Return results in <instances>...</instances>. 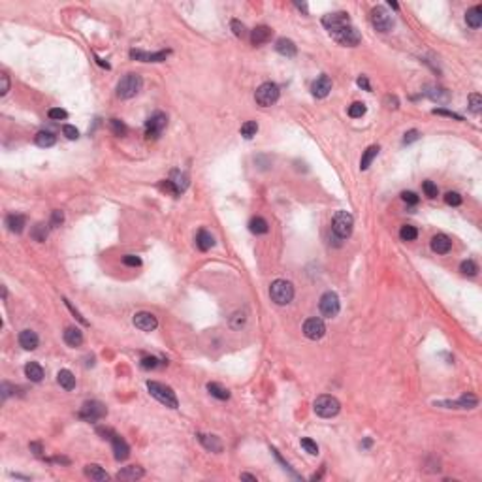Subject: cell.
<instances>
[{
  "instance_id": "cell-62",
  "label": "cell",
  "mask_w": 482,
  "mask_h": 482,
  "mask_svg": "<svg viewBox=\"0 0 482 482\" xmlns=\"http://www.w3.org/2000/svg\"><path fill=\"white\" fill-rule=\"evenodd\" d=\"M241 479H243V481L256 482V477H252V475H249V473H243V475H241Z\"/></svg>"
},
{
  "instance_id": "cell-27",
  "label": "cell",
  "mask_w": 482,
  "mask_h": 482,
  "mask_svg": "<svg viewBox=\"0 0 482 482\" xmlns=\"http://www.w3.org/2000/svg\"><path fill=\"white\" fill-rule=\"evenodd\" d=\"M198 441H200L209 452H222V443H220V439H218L217 435H203V433H198Z\"/></svg>"
},
{
  "instance_id": "cell-15",
  "label": "cell",
  "mask_w": 482,
  "mask_h": 482,
  "mask_svg": "<svg viewBox=\"0 0 482 482\" xmlns=\"http://www.w3.org/2000/svg\"><path fill=\"white\" fill-rule=\"evenodd\" d=\"M134 326L141 330V332H153L156 326H158V320L153 313L141 311L134 315Z\"/></svg>"
},
{
  "instance_id": "cell-31",
  "label": "cell",
  "mask_w": 482,
  "mask_h": 482,
  "mask_svg": "<svg viewBox=\"0 0 482 482\" xmlns=\"http://www.w3.org/2000/svg\"><path fill=\"white\" fill-rule=\"evenodd\" d=\"M170 181L175 185V188H177V192H179V194H181L183 190H187V187H188V177H187V173H185V171H179V170L171 171Z\"/></svg>"
},
{
  "instance_id": "cell-12",
  "label": "cell",
  "mask_w": 482,
  "mask_h": 482,
  "mask_svg": "<svg viewBox=\"0 0 482 482\" xmlns=\"http://www.w3.org/2000/svg\"><path fill=\"white\" fill-rule=\"evenodd\" d=\"M168 55H170V49L156 51V53H147V51H141V49H132L130 51V59L140 61V63H162V61H166Z\"/></svg>"
},
{
  "instance_id": "cell-4",
  "label": "cell",
  "mask_w": 482,
  "mask_h": 482,
  "mask_svg": "<svg viewBox=\"0 0 482 482\" xmlns=\"http://www.w3.org/2000/svg\"><path fill=\"white\" fill-rule=\"evenodd\" d=\"M269 296H271V299H273L277 305H286V303H290L292 298H294V286H292V283H288V281L277 279V281H273L271 286H269Z\"/></svg>"
},
{
  "instance_id": "cell-16",
  "label": "cell",
  "mask_w": 482,
  "mask_h": 482,
  "mask_svg": "<svg viewBox=\"0 0 482 482\" xmlns=\"http://www.w3.org/2000/svg\"><path fill=\"white\" fill-rule=\"evenodd\" d=\"M109 439H111V445H113V456H115V460H117V462H125L126 458L130 456V447H128V443H126L121 435H115V433H111Z\"/></svg>"
},
{
  "instance_id": "cell-13",
  "label": "cell",
  "mask_w": 482,
  "mask_h": 482,
  "mask_svg": "<svg viewBox=\"0 0 482 482\" xmlns=\"http://www.w3.org/2000/svg\"><path fill=\"white\" fill-rule=\"evenodd\" d=\"M303 333H305V337H309L313 341L320 339V337L326 333V324H324V320H322V318H309V320H305V324H303Z\"/></svg>"
},
{
  "instance_id": "cell-61",
  "label": "cell",
  "mask_w": 482,
  "mask_h": 482,
  "mask_svg": "<svg viewBox=\"0 0 482 482\" xmlns=\"http://www.w3.org/2000/svg\"><path fill=\"white\" fill-rule=\"evenodd\" d=\"M31 450H34L36 456H42V447L38 443H31Z\"/></svg>"
},
{
  "instance_id": "cell-14",
  "label": "cell",
  "mask_w": 482,
  "mask_h": 482,
  "mask_svg": "<svg viewBox=\"0 0 482 482\" xmlns=\"http://www.w3.org/2000/svg\"><path fill=\"white\" fill-rule=\"evenodd\" d=\"M322 25L326 27L328 31H337L345 25H350V17L347 16L345 12H335V14H328L322 17Z\"/></svg>"
},
{
  "instance_id": "cell-51",
  "label": "cell",
  "mask_w": 482,
  "mask_h": 482,
  "mask_svg": "<svg viewBox=\"0 0 482 482\" xmlns=\"http://www.w3.org/2000/svg\"><path fill=\"white\" fill-rule=\"evenodd\" d=\"M245 324V313H235L232 316V320H230V326L233 330H237V328H241Z\"/></svg>"
},
{
  "instance_id": "cell-22",
  "label": "cell",
  "mask_w": 482,
  "mask_h": 482,
  "mask_svg": "<svg viewBox=\"0 0 482 482\" xmlns=\"http://www.w3.org/2000/svg\"><path fill=\"white\" fill-rule=\"evenodd\" d=\"M269 38H271V29L266 27V25H260V27H256L254 31L250 32V42H252V46H262V44H266Z\"/></svg>"
},
{
  "instance_id": "cell-59",
  "label": "cell",
  "mask_w": 482,
  "mask_h": 482,
  "mask_svg": "<svg viewBox=\"0 0 482 482\" xmlns=\"http://www.w3.org/2000/svg\"><path fill=\"white\" fill-rule=\"evenodd\" d=\"M0 79H2V89H0V94L4 96V94L10 91V78H8V74H2Z\"/></svg>"
},
{
  "instance_id": "cell-11",
  "label": "cell",
  "mask_w": 482,
  "mask_h": 482,
  "mask_svg": "<svg viewBox=\"0 0 482 482\" xmlns=\"http://www.w3.org/2000/svg\"><path fill=\"white\" fill-rule=\"evenodd\" d=\"M318 307H320V313H322L324 316H328V318H333V316L339 313V309H341L339 296L335 294V292H326V294H322Z\"/></svg>"
},
{
  "instance_id": "cell-55",
  "label": "cell",
  "mask_w": 482,
  "mask_h": 482,
  "mask_svg": "<svg viewBox=\"0 0 482 482\" xmlns=\"http://www.w3.org/2000/svg\"><path fill=\"white\" fill-rule=\"evenodd\" d=\"M401 198H403V202H407V203H411V205H416L418 203V196L415 194V192H401Z\"/></svg>"
},
{
  "instance_id": "cell-33",
  "label": "cell",
  "mask_w": 482,
  "mask_h": 482,
  "mask_svg": "<svg viewBox=\"0 0 482 482\" xmlns=\"http://www.w3.org/2000/svg\"><path fill=\"white\" fill-rule=\"evenodd\" d=\"M379 145H371V147H367L366 149V153L362 156V160H360V170H367L369 166H371V162H373V158L379 155Z\"/></svg>"
},
{
  "instance_id": "cell-19",
  "label": "cell",
  "mask_w": 482,
  "mask_h": 482,
  "mask_svg": "<svg viewBox=\"0 0 482 482\" xmlns=\"http://www.w3.org/2000/svg\"><path fill=\"white\" fill-rule=\"evenodd\" d=\"M38 335H36V332H32V330H23L21 333H19V345L25 349V350H34V349H38Z\"/></svg>"
},
{
  "instance_id": "cell-24",
  "label": "cell",
  "mask_w": 482,
  "mask_h": 482,
  "mask_svg": "<svg viewBox=\"0 0 482 482\" xmlns=\"http://www.w3.org/2000/svg\"><path fill=\"white\" fill-rule=\"evenodd\" d=\"M83 473H85V477L87 479H91V481H96V482H104L108 481V473L102 469L100 465H96V464H91V465H85L83 469Z\"/></svg>"
},
{
  "instance_id": "cell-57",
  "label": "cell",
  "mask_w": 482,
  "mask_h": 482,
  "mask_svg": "<svg viewBox=\"0 0 482 482\" xmlns=\"http://www.w3.org/2000/svg\"><path fill=\"white\" fill-rule=\"evenodd\" d=\"M433 113H435V115L452 117V119H456V121H462V115H458V113H454V111H447V109H433Z\"/></svg>"
},
{
  "instance_id": "cell-63",
  "label": "cell",
  "mask_w": 482,
  "mask_h": 482,
  "mask_svg": "<svg viewBox=\"0 0 482 482\" xmlns=\"http://www.w3.org/2000/svg\"><path fill=\"white\" fill-rule=\"evenodd\" d=\"M296 8H299V10H303V12L307 14V4H305V2H301V4H296Z\"/></svg>"
},
{
  "instance_id": "cell-21",
  "label": "cell",
  "mask_w": 482,
  "mask_h": 482,
  "mask_svg": "<svg viewBox=\"0 0 482 482\" xmlns=\"http://www.w3.org/2000/svg\"><path fill=\"white\" fill-rule=\"evenodd\" d=\"M145 475V471L141 469L140 465H128L123 467L119 473H117V479L119 481H138Z\"/></svg>"
},
{
  "instance_id": "cell-20",
  "label": "cell",
  "mask_w": 482,
  "mask_h": 482,
  "mask_svg": "<svg viewBox=\"0 0 482 482\" xmlns=\"http://www.w3.org/2000/svg\"><path fill=\"white\" fill-rule=\"evenodd\" d=\"M443 405H447V407H454V409H475L477 405H479V398L477 396H473V394H464L458 401H454V403H450V401H445Z\"/></svg>"
},
{
  "instance_id": "cell-41",
  "label": "cell",
  "mask_w": 482,
  "mask_h": 482,
  "mask_svg": "<svg viewBox=\"0 0 482 482\" xmlns=\"http://www.w3.org/2000/svg\"><path fill=\"white\" fill-rule=\"evenodd\" d=\"M31 235L36 239V241H46V237H47V228H46V224H42V222H38L34 228H32V232H31Z\"/></svg>"
},
{
  "instance_id": "cell-1",
  "label": "cell",
  "mask_w": 482,
  "mask_h": 482,
  "mask_svg": "<svg viewBox=\"0 0 482 482\" xmlns=\"http://www.w3.org/2000/svg\"><path fill=\"white\" fill-rule=\"evenodd\" d=\"M141 87H143V79L138 74H126L125 78L119 81L117 85V96L121 100H130L136 94H140Z\"/></svg>"
},
{
  "instance_id": "cell-64",
  "label": "cell",
  "mask_w": 482,
  "mask_h": 482,
  "mask_svg": "<svg viewBox=\"0 0 482 482\" xmlns=\"http://www.w3.org/2000/svg\"><path fill=\"white\" fill-rule=\"evenodd\" d=\"M388 4L392 6V8H394V10H399V4H398V2H392V0H390Z\"/></svg>"
},
{
  "instance_id": "cell-44",
  "label": "cell",
  "mask_w": 482,
  "mask_h": 482,
  "mask_svg": "<svg viewBox=\"0 0 482 482\" xmlns=\"http://www.w3.org/2000/svg\"><path fill=\"white\" fill-rule=\"evenodd\" d=\"M364 113H366V104H364V102H354V104H350V108H349V115H350L352 119L362 117Z\"/></svg>"
},
{
  "instance_id": "cell-7",
  "label": "cell",
  "mask_w": 482,
  "mask_h": 482,
  "mask_svg": "<svg viewBox=\"0 0 482 482\" xmlns=\"http://www.w3.org/2000/svg\"><path fill=\"white\" fill-rule=\"evenodd\" d=\"M254 100L258 106L262 108H267V106H273L277 100H279V87L275 83H262L258 87V91L254 94Z\"/></svg>"
},
{
  "instance_id": "cell-49",
  "label": "cell",
  "mask_w": 482,
  "mask_h": 482,
  "mask_svg": "<svg viewBox=\"0 0 482 482\" xmlns=\"http://www.w3.org/2000/svg\"><path fill=\"white\" fill-rule=\"evenodd\" d=\"M63 134L66 136V138H68V140H78V138H79L78 128H76V126H72V125H64Z\"/></svg>"
},
{
  "instance_id": "cell-36",
  "label": "cell",
  "mask_w": 482,
  "mask_h": 482,
  "mask_svg": "<svg viewBox=\"0 0 482 482\" xmlns=\"http://www.w3.org/2000/svg\"><path fill=\"white\" fill-rule=\"evenodd\" d=\"M34 141H36V145H38V147H53V145H55V141H57V138H55V134L42 130V132H38V134H36Z\"/></svg>"
},
{
  "instance_id": "cell-5",
  "label": "cell",
  "mask_w": 482,
  "mask_h": 482,
  "mask_svg": "<svg viewBox=\"0 0 482 482\" xmlns=\"http://www.w3.org/2000/svg\"><path fill=\"white\" fill-rule=\"evenodd\" d=\"M313 409H315V413L320 418H332V416H335L341 411V403L333 396H318L315 399Z\"/></svg>"
},
{
  "instance_id": "cell-8",
  "label": "cell",
  "mask_w": 482,
  "mask_h": 482,
  "mask_svg": "<svg viewBox=\"0 0 482 482\" xmlns=\"http://www.w3.org/2000/svg\"><path fill=\"white\" fill-rule=\"evenodd\" d=\"M332 38L337 42V44H341V46H347V47H354L358 46L360 42H362V36H360V32L352 27V25H345L341 29H337V31H332Z\"/></svg>"
},
{
  "instance_id": "cell-48",
  "label": "cell",
  "mask_w": 482,
  "mask_h": 482,
  "mask_svg": "<svg viewBox=\"0 0 482 482\" xmlns=\"http://www.w3.org/2000/svg\"><path fill=\"white\" fill-rule=\"evenodd\" d=\"M49 119H55V121H61V119H68V111H64L61 108H53L49 109Z\"/></svg>"
},
{
  "instance_id": "cell-23",
  "label": "cell",
  "mask_w": 482,
  "mask_h": 482,
  "mask_svg": "<svg viewBox=\"0 0 482 482\" xmlns=\"http://www.w3.org/2000/svg\"><path fill=\"white\" fill-rule=\"evenodd\" d=\"M275 49H277V53H281L283 57H296V53H298L296 44L292 40H288V38H279L275 42Z\"/></svg>"
},
{
  "instance_id": "cell-46",
  "label": "cell",
  "mask_w": 482,
  "mask_h": 482,
  "mask_svg": "<svg viewBox=\"0 0 482 482\" xmlns=\"http://www.w3.org/2000/svg\"><path fill=\"white\" fill-rule=\"evenodd\" d=\"M422 188H424V194L428 196V198H437V194H439V188L433 181H424L422 183Z\"/></svg>"
},
{
  "instance_id": "cell-32",
  "label": "cell",
  "mask_w": 482,
  "mask_h": 482,
  "mask_svg": "<svg viewBox=\"0 0 482 482\" xmlns=\"http://www.w3.org/2000/svg\"><path fill=\"white\" fill-rule=\"evenodd\" d=\"M196 245H198L200 250H209L215 245V239H213V235L207 232V230H200L198 235H196Z\"/></svg>"
},
{
  "instance_id": "cell-3",
  "label": "cell",
  "mask_w": 482,
  "mask_h": 482,
  "mask_svg": "<svg viewBox=\"0 0 482 482\" xmlns=\"http://www.w3.org/2000/svg\"><path fill=\"white\" fill-rule=\"evenodd\" d=\"M352 226H354V218L347 211H337L335 217L332 220V233L335 239H347L352 233Z\"/></svg>"
},
{
  "instance_id": "cell-50",
  "label": "cell",
  "mask_w": 482,
  "mask_h": 482,
  "mask_svg": "<svg viewBox=\"0 0 482 482\" xmlns=\"http://www.w3.org/2000/svg\"><path fill=\"white\" fill-rule=\"evenodd\" d=\"M123 264L130 266V267H136V266H141V258L136 256V254H125L123 256Z\"/></svg>"
},
{
  "instance_id": "cell-29",
  "label": "cell",
  "mask_w": 482,
  "mask_h": 482,
  "mask_svg": "<svg viewBox=\"0 0 482 482\" xmlns=\"http://www.w3.org/2000/svg\"><path fill=\"white\" fill-rule=\"evenodd\" d=\"M57 382L63 386L64 390H74L76 388V377L70 369H61L57 373Z\"/></svg>"
},
{
  "instance_id": "cell-45",
  "label": "cell",
  "mask_w": 482,
  "mask_h": 482,
  "mask_svg": "<svg viewBox=\"0 0 482 482\" xmlns=\"http://www.w3.org/2000/svg\"><path fill=\"white\" fill-rule=\"evenodd\" d=\"M469 108L473 113H479L482 109V96L479 93H473L469 96Z\"/></svg>"
},
{
  "instance_id": "cell-37",
  "label": "cell",
  "mask_w": 482,
  "mask_h": 482,
  "mask_svg": "<svg viewBox=\"0 0 482 482\" xmlns=\"http://www.w3.org/2000/svg\"><path fill=\"white\" fill-rule=\"evenodd\" d=\"M399 237H401L403 241H415V239L418 237V230H416L415 226L405 224V226H401V230H399Z\"/></svg>"
},
{
  "instance_id": "cell-10",
  "label": "cell",
  "mask_w": 482,
  "mask_h": 482,
  "mask_svg": "<svg viewBox=\"0 0 482 482\" xmlns=\"http://www.w3.org/2000/svg\"><path fill=\"white\" fill-rule=\"evenodd\" d=\"M371 23L379 32H388L394 27V19L386 12V8H382V6H377L371 10Z\"/></svg>"
},
{
  "instance_id": "cell-42",
  "label": "cell",
  "mask_w": 482,
  "mask_h": 482,
  "mask_svg": "<svg viewBox=\"0 0 482 482\" xmlns=\"http://www.w3.org/2000/svg\"><path fill=\"white\" fill-rule=\"evenodd\" d=\"M109 128H111V132L115 136H125L126 134V125L123 121H119V119H111L109 121Z\"/></svg>"
},
{
  "instance_id": "cell-2",
  "label": "cell",
  "mask_w": 482,
  "mask_h": 482,
  "mask_svg": "<svg viewBox=\"0 0 482 482\" xmlns=\"http://www.w3.org/2000/svg\"><path fill=\"white\" fill-rule=\"evenodd\" d=\"M147 390H149V394L158 399L162 405H166V407H170V409H177V398H175V392L170 388V386H166V384H162V382H156V381H149L147 382Z\"/></svg>"
},
{
  "instance_id": "cell-53",
  "label": "cell",
  "mask_w": 482,
  "mask_h": 482,
  "mask_svg": "<svg viewBox=\"0 0 482 482\" xmlns=\"http://www.w3.org/2000/svg\"><path fill=\"white\" fill-rule=\"evenodd\" d=\"M141 367H143V369H155V367H158V360L153 356L141 358Z\"/></svg>"
},
{
  "instance_id": "cell-17",
  "label": "cell",
  "mask_w": 482,
  "mask_h": 482,
  "mask_svg": "<svg viewBox=\"0 0 482 482\" xmlns=\"http://www.w3.org/2000/svg\"><path fill=\"white\" fill-rule=\"evenodd\" d=\"M311 91L313 96H316V98H326L328 94H330V91H332V79L328 78L326 74H322L320 78L313 83Z\"/></svg>"
},
{
  "instance_id": "cell-43",
  "label": "cell",
  "mask_w": 482,
  "mask_h": 482,
  "mask_svg": "<svg viewBox=\"0 0 482 482\" xmlns=\"http://www.w3.org/2000/svg\"><path fill=\"white\" fill-rule=\"evenodd\" d=\"M301 449L307 452V454H311V456L318 454V445H316L313 439H309V437H303V439H301Z\"/></svg>"
},
{
  "instance_id": "cell-28",
  "label": "cell",
  "mask_w": 482,
  "mask_h": 482,
  "mask_svg": "<svg viewBox=\"0 0 482 482\" xmlns=\"http://www.w3.org/2000/svg\"><path fill=\"white\" fill-rule=\"evenodd\" d=\"M25 224H27V218H25V215H8V218H6V226H8V230H10V232H14V233L23 232Z\"/></svg>"
},
{
  "instance_id": "cell-26",
  "label": "cell",
  "mask_w": 482,
  "mask_h": 482,
  "mask_svg": "<svg viewBox=\"0 0 482 482\" xmlns=\"http://www.w3.org/2000/svg\"><path fill=\"white\" fill-rule=\"evenodd\" d=\"M465 21L471 29H481L482 25V6H473L471 10H467Z\"/></svg>"
},
{
  "instance_id": "cell-56",
  "label": "cell",
  "mask_w": 482,
  "mask_h": 482,
  "mask_svg": "<svg viewBox=\"0 0 482 482\" xmlns=\"http://www.w3.org/2000/svg\"><path fill=\"white\" fill-rule=\"evenodd\" d=\"M420 138V132L418 130H409L407 134H405L403 138V143L405 145H409V143H413V141H416Z\"/></svg>"
},
{
  "instance_id": "cell-60",
  "label": "cell",
  "mask_w": 482,
  "mask_h": 482,
  "mask_svg": "<svg viewBox=\"0 0 482 482\" xmlns=\"http://www.w3.org/2000/svg\"><path fill=\"white\" fill-rule=\"evenodd\" d=\"M358 85H360V87H364L366 91H371V87H369V81H367V78H366V76L358 78Z\"/></svg>"
},
{
  "instance_id": "cell-39",
  "label": "cell",
  "mask_w": 482,
  "mask_h": 482,
  "mask_svg": "<svg viewBox=\"0 0 482 482\" xmlns=\"http://www.w3.org/2000/svg\"><path fill=\"white\" fill-rule=\"evenodd\" d=\"M256 132H258L256 121H247L245 125H241V136L247 138V140H250L252 136H256Z\"/></svg>"
},
{
  "instance_id": "cell-18",
  "label": "cell",
  "mask_w": 482,
  "mask_h": 482,
  "mask_svg": "<svg viewBox=\"0 0 482 482\" xmlns=\"http://www.w3.org/2000/svg\"><path fill=\"white\" fill-rule=\"evenodd\" d=\"M452 247V241L449 239V235H445V233H437L432 237V249L433 252L437 254H447Z\"/></svg>"
},
{
  "instance_id": "cell-40",
  "label": "cell",
  "mask_w": 482,
  "mask_h": 482,
  "mask_svg": "<svg viewBox=\"0 0 482 482\" xmlns=\"http://www.w3.org/2000/svg\"><path fill=\"white\" fill-rule=\"evenodd\" d=\"M428 96L432 100H437V102H449V93L445 89H439V87H433L432 91H428Z\"/></svg>"
},
{
  "instance_id": "cell-30",
  "label": "cell",
  "mask_w": 482,
  "mask_h": 482,
  "mask_svg": "<svg viewBox=\"0 0 482 482\" xmlns=\"http://www.w3.org/2000/svg\"><path fill=\"white\" fill-rule=\"evenodd\" d=\"M25 375H27V379H31L32 382H40V381L44 379V369H42L40 364L29 362V364L25 366Z\"/></svg>"
},
{
  "instance_id": "cell-52",
  "label": "cell",
  "mask_w": 482,
  "mask_h": 482,
  "mask_svg": "<svg viewBox=\"0 0 482 482\" xmlns=\"http://www.w3.org/2000/svg\"><path fill=\"white\" fill-rule=\"evenodd\" d=\"M232 31L237 38H243V36L247 34V31H245V25H243V23H239L237 19H233L232 21Z\"/></svg>"
},
{
  "instance_id": "cell-58",
  "label": "cell",
  "mask_w": 482,
  "mask_h": 482,
  "mask_svg": "<svg viewBox=\"0 0 482 482\" xmlns=\"http://www.w3.org/2000/svg\"><path fill=\"white\" fill-rule=\"evenodd\" d=\"M160 188H164V190H168V192H171L173 196H179V192H177V188H175V185L171 183L170 179H168V181H162V183H160Z\"/></svg>"
},
{
  "instance_id": "cell-47",
  "label": "cell",
  "mask_w": 482,
  "mask_h": 482,
  "mask_svg": "<svg viewBox=\"0 0 482 482\" xmlns=\"http://www.w3.org/2000/svg\"><path fill=\"white\" fill-rule=\"evenodd\" d=\"M445 202L449 203V205H452V207H458V205H462V196L458 192H447Z\"/></svg>"
},
{
  "instance_id": "cell-25",
  "label": "cell",
  "mask_w": 482,
  "mask_h": 482,
  "mask_svg": "<svg viewBox=\"0 0 482 482\" xmlns=\"http://www.w3.org/2000/svg\"><path fill=\"white\" fill-rule=\"evenodd\" d=\"M64 341H66V345H70V347H79L83 343L81 330L76 326H68L64 330Z\"/></svg>"
},
{
  "instance_id": "cell-35",
  "label": "cell",
  "mask_w": 482,
  "mask_h": 482,
  "mask_svg": "<svg viewBox=\"0 0 482 482\" xmlns=\"http://www.w3.org/2000/svg\"><path fill=\"white\" fill-rule=\"evenodd\" d=\"M207 392H209L213 398L220 399V401H224V399L230 398V392L224 388V386H220L218 382H207Z\"/></svg>"
},
{
  "instance_id": "cell-34",
  "label": "cell",
  "mask_w": 482,
  "mask_h": 482,
  "mask_svg": "<svg viewBox=\"0 0 482 482\" xmlns=\"http://www.w3.org/2000/svg\"><path fill=\"white\" fill-rule=\"evenodd\" d=\"M249 230L252 233H256V235H262V233H267L269 226H267L266 218H262V217H252V218H250V222H249Z\"/></svg>"
},
{
  "instance_id": "cell-9",
  "label": "cell",
  "mask_w": 482,
  "mask_h": 482,
  "mask_svg": "<svg viewBox=\"0 0 482 482\" xmlns=\"http://www.w3.org/2000/svg\"><path fill=\"white\" fill-rule=\"evenodd\" d=\"M166 125H168V117H166L162 111H156V113H153V115L147 119V123H145V136H147L149 140L160 138V134L164 132Z\"/></svg>"
},
{
  "instance_id": "cell-38",
  "label": "cell",
  "mask_w": 482,
  "mask_h": 482,
  "mask_svg": "<svg viewBox=\"0 0 482 482\" xmlns=\"http://www.w3.org/2000/svg\"><path fill=\"white\" fill-rule=\"evenodd\" d=\"M460 271H462L464 275H469V277H475V275L479 273V266L475 264L473 260H464V262L460 264Z\"/></svg>"
},
{
  "instance_id": "cell-6",
  "label": "cell",
  "mask_w": 482,
  "mask_h": 482,
  "mask_svg": "<svg viewBox=\"0 0 482 482\" xmlns=\"http://www.w3.org/2000/svg\"><path fill=\"white\" fill-rule=\"evenodd\" d=\"M108 415V409H106V405L102 403V401H85V403L81 405V409H79V418L85 420V422H98V420H102L104 416Z\"/></svg>"
},
{
  "instance_id": "cell-54",
  "label": "cell",
  "mask_w": 482,
  "mask_h": 482,
  "mask_svg": "<svg viewBox=\"0 0 482 482\" xmlns=\"http://www.w3.org/2000/svg\"><path fill=\"white\" fill-rule=\"evenodd\" d=\"M63 222H64V213L63 211H59V209H55L53 215H51V226L57 228V226H61Z\"/></svg>"
}]
</instances>
